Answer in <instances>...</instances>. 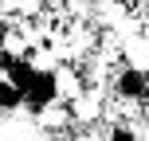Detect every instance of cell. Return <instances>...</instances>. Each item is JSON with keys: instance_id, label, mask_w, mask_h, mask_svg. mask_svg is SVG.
Returning a JSON list of instances; mask_svg holds the SVG:
<instances>
[{"instance_id": "cell-1", "label": "cell", "mask_w": 149, "mask_h": 141, "mask_svg": "<svg viewBox=\"0 0 149 141\" xmlns=\"http://www.w3.org/2000/svg\"><path fill=\"white\" fill-rule=\"evenodd\" d=\"M20 106H24L20 90H16V86H8V82L0 78V114H12V110H20Z\"/></svg>"}]
</instances>
